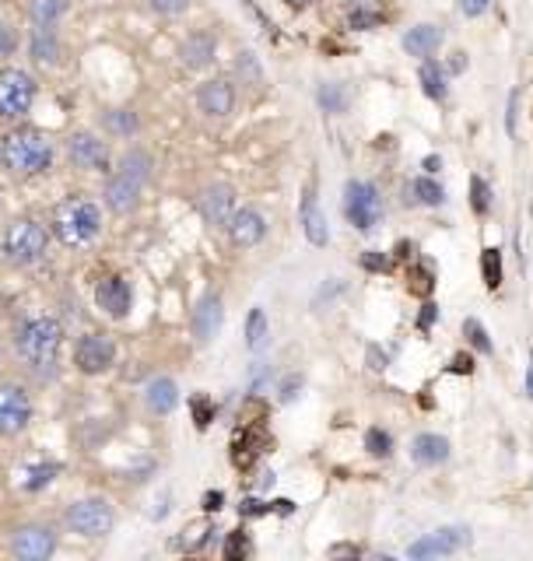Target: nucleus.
<instances>
[{
    "label": "nucleus",
    "instance_id": "10",
    "mask_svg": "<svg viewBox=\"0 0 533 561\" xmlns=\"http://www.w3.org/2000/svg\"><path fill=\"white\" fill-rule=\"evenodd\" d=\"M197 207H200V218L211 224V228H229L232 215H236V190L229 183H214L207 186L200 197H197Z\"/></svg>",
    "mask_w": 533,
    "mask_h": 561
},
{
    "label": "nucleus",
    "instance_id": "6",
    "mask_svg": "<svg viewBox=\"0 0 533 561\" xmlns=\"http://www.w3.org/2000/svg\"><path fill=\"white\" fill-rule=\"evenodd\" d=\"M344 215L348 222L355 224L358 232H372L376 224L383 222V197L376 190V183H361L351 179L344 190Z\"/></svg>",
    "mask_w": 533,
    "mask_h": 561
},
{
    "label": "nucleus",
    "instance_id": "36",
    "mask_svg": "<svg viewBox=\"0 0 533 561\" xmlns=\"http://www.w3.org/2000/svg\"><path fill=\"white\" fill-rule=\"evenodd\" d=\"M383 21V14L379 11H368V7H355L351 14H348V25L358 28V32H365V28H372V25H379Z\"/></svg>",
    "mask_w": 533,
    "mask_h": 561
},
{
    "label": "nucleus",
    "instance_id": "1",
    "mask_svg": "<svg viewBox=\"0 0 533 561\" xmlns=\"http://www.w3.org/2000/svg\"><path fill=\"white\" fill-rule=\"evenodd\" d=\"M0 162L14 175H39L53 166V141L32 126L11 130L0 144Z\"/></svg>",
    "mask_w": 533,
    "mask_h": 561
},
{
    "label": "nucleus",
    "instance_id": "46",
    "mask_svg": "<svg viewBox=\"0 0 533 561\" xmlns=\"http://www.w3.org/2000/svg\"><path fill=\"white\" fill-rule=\"evenodd\" d=\"M218 505H222V495H218V492H214V495H207V508H218Z\"/></svg>",
    "mask_w": 533,
    "mask_h": 561
},
{
    "label": "nucleus",
    "instance_id": "18",
    "mask_svg": "<svg viewBox=\"0 0 533 561\" xmlns=\"http://www.w3.org/2000/svg\"><path fill=\"white\" fill-rule=\"evenodd\" d=\"M95 302H99V309H102L106 316L123 320V316L130 313V305H133V291H130V284L123 278H106L95 288Z\"/></svg>",
    "mask_w": 533,
    "mask_h": 561
},
{
    "label": "nucleus",
    "instance_id": "21",
    "mask_svg": "<svg viewBox=\"0 0 533 561\" xmlns=\"http://www.w3.org/2000/svg\"><path fill=\"white\" fill-rule=\"evenodd\" d=\"M439 46H442V28L439 25L421 21V25L404 32V50H408V56H415V60H432V56L439 53Z\"/></svg>",
    "mask_w": 533,
    "mask_h": 561
},
{
    "label": "nucleus",
    "instance_id": "45",
    "mask_svg": "<svg viewBox=\"0 0 533 561\" xmlns=\"http://www.w3.org/2000/svg\"><path fill=\"white\" fill-rule=\"evenodd\" d=\"M439 166H442V162H439V155H432V159L424 162V172H439Z\"/></svg>",
    "mask_w": 533,
    "mask_h": 561
},
{
    "label": "nucleus",
    "instance_id": "14",
    "mask_svg": "<svg viewBox=\"0 0 533 561\" xmlns=\"http://www.w3.org/2000/svg\"><path fill=\"white\" fill-rule=\"evenodd\" d=\"M197 106L200 112L214 116V119H225L229 112L236 110V85L229 77H211L197 88Z\"/></svg>",
    "mask_w": 533,
    "mask_h": 561
},
{
    "label": "nucleus",
    "instance_id": "48",
    "mask_svg": "<svg viewBox=\"0 0 533 561\" xmlns=\"http://www.w3.org/2000/svg\"><path fill=\"white\" fill-rule=\"evenodd\" d=\"M527 390H530L533 396V362H530V369H527Z\"/></svg>",
    "mask_w": 533,
    "mask_h": 561
},
{
    "label": "nucleus",
    "instance_id": "43",
    "mask_svg": "<svg viewBox=\"0 0 533 561\" xmlns=\"http://www.w3.org/2000/svg\"><path fill=\"white\" fill-rule=\"evenodd\" d=\"M14 53V36L7 25H0V56H11Z\"/></svg>",
    "mask_w": 533,
    "mask_h": 561
},
{
    "label": "nucleus",
    "instance_id": "11",
    "mask_svg": "<svg viewBox=\"0 0 533 561\" xmlns=\"http://www.w3.org/2000/svg\"><path fill=\"white\" fill-rule=\"evenodd\" d=\"M467 544V530L464 526H442V530H435V533H428V537H421L415 541L411 548H408V555L411 558H442V555H453V551H460Z\"/></svg>",
    "mask_w": 533,
    "mask_h": 561
},
{
    "label": "nucleus",
    "instance_id": "28",
    "mask_svg": "<svg viewBox=\"0 0 533 561\" xmlns=\"http://www.w3.org/2000/svg\"><path fill=\"white\" fill-rule=\"evenodd\" d=\"M411 193H415L417 204H424V207H439L442 200H446V190L435 183V179H415V186H411Z\"/></svg>",
    "mask_w": 533,
    "mask_h": 561
},
{
    "label": "nucleus",
    "instance_id": "44",
    "mask_svg": "<svg viewBox=\"0 0 533 561\" xmlns=\"http://www.w3.org/2000/svg\"><path fill=\"white\" fill-rule=\"evenodd\" d=\"M424 309H428V313H421V316H417V327H421V330H424V327H432V320H435V305H424Z\"/></svg>",
    "mask_w": 533,
    "mask_h": 561
},
{
    "label": "nucleus",
    "instance_id": "17",
    "mask_svg": "<svg viewBox=\"0 0 533 561\" xmlns=\"http://www.w3.org/2000/svg\"><path fill=\"white\" fill-rule=\"evenodd\" d=\"M218 56V39L211 32H190L179 46V60L186 70H207Z\"/></svg>",
    "mask_w": 533,
    "mask_h": 561
},
{
    "label": "nucleus",
    "instance_id": "20",
    "mask_svg": "<svg viewBox=\"0 0 533 561\" xmlns=\"http://www.w3.org/2000/svg\"><path fill=\"white\" fill-rule=\"evenodd\" d=\"M28 53L36 63H46V67H57L60 56H63V46H60L57 25H36L28 32Z\"/></svg>",
    "mask_w": 533,
    "mask_h": 561
},
{
    "label": "nucleus",
    "instance_id": "7",
    "mask_svg": "<svg viewBox=\"0 0 533 561\" xmlns=\"http://www.w3.org/2000/svg\"><path fill=\"white\" fill-rule=\"evenodd\" d=\"M113 523H117V516L106 499H81L67 508V526L81 537H106L113 530Z\"/></svg>",
    "mask_w": 533,
    "mask_h": 561
},
{
    "label": "nucleus",
    "instance_id": "15",
    "mask_svg": "<svg viewBox=\"0 0 533 561\" xmlns=\"http://www.w3.org/2000/svg\"><path fill=\"white\" fill-rule=\"evenodd\" d=\"M141 190H144V183H137L133 175H126V172H117L109 183H106V207L113 211V215H130L137 204H141Z\"/></svg>",
    "mask_w": 533,
    "mask_h": 561
},
{
    "label": "nucleus",
    "instance_id": "33",
    "mask_svg": "<svg viewBox=\"0 0 533 561\" xmlns=\"http://www.w3.org/2000/svg\"><path fill=\"white\" fill-rule=\"evenodd\" d=\"M481 267H484L488 288H498V284H502V256H498V249H484V253H481Z\"/></svg>",
    "mask_w": 533,
    "mask_h": 561
},
{
    "label": "nucleus",
    "instance_id": "4",
    "mask_svg": "<svg viewBox=\"0 0 533 561\" xmlns=\"http://www.w3.org/2000/svg\"><path fill=\"white\" fill-rule=\"evenodd\" d=\"M46 246H50V235L46 228L32 218H18L4 232V253L14 267H32L46 256Z\"/></svg>",
    "mask_w": 533,
    "mask_h": 561
},
{
    "label": "nucleus",
    "instance_id": "35",
    "mask_svg": "<svg viewBox=\"0 0 533 561\" xmlns=\"http://www.w3.org/2000/svg\"><path fill=\"white\" fill-rule=\"evenodd\" d=\"M53 474H57V467H53V463H39V467H32V470H28L25 488H28V492H43V488L53 481Z\"/></svg>",
    "mask_w": 533,
    "mask_h": 561
},
{
    "label": "nucleus",
    "instance_id": "22",
    "mask_svg": "<svg viewBox=\"0 0 533 561\" xmlns=\"http://www.w3.org/2000/svg\"><path fill=\"white\" fill-rule=\"evenodd\" d=\"M144 403L151 414H173V407L179 403V386L169 376H158L144 386Z\"/></svg>",
    "mask_w": 533,
    "mask_h": 561
},
{
    "label": "nucleus",
    "instance_id": "23",
    "mask_svg": "<svg viewBox=\"0 0 533 561\" xmlns=\"http://www.w3.org/2000/svg\"><path fill=\"white\" fill-rule=\"evenodd\" d=\"M411 456H415V463H421V467H439V463L449 459V443L442 435L424 432V435L411 439Z\"/></svg>",
    "mask_w": 533,
    "mask_h": 561
},
{
    "label": "nucleus",
    "instance_id": "42",
    "mask_svg": "<svg viewBox=\"0 0 533 561\" xmlns=\"http://www.w3.org/2000/svg\"><path fill=\"white\" fill-rule=\"evenodd\" d=\"M193 414H197V425L204 428V425L211 421V403H207V400H193Z\"/></svg>",
    "mask_w": 533,
    "mask_h": 561
},
{
    "label": "nucleus",
    "instance_id": "8",
    "mask_svg": "<svg viewBox=\"0 0 533 561\" xmlns=\"http://www.w3.org/2000/svg\"><path fill=\"white\" fill-rule=\"evenodd\" d=\"M32 421V400L28 393L14 383H0V435L4 439H14L28 428Z\"/></svg>",
    "mask_w": 533,
    "mask_h": 561
},
{
    "label": "nucleus",
    "instance_id": "3",
    "mask_svg": "<svg viewBox=\"0 0 533 561\" xmlns=\"http://www.w3.org/2000/svg\"><path fill=\"white\" fill-rule=\"evenodd\" d=\"M60 347H63V327H60L53 316H36V320H28L18 330V351H21V358L32 369H39V372H46V369L57 365Z\"/></svg>",
    "mask_w": 533,
    "mask_h": 561
},
{
    "label": "nucleus",
    "instance_id": "30",
    "mask_svg": "<svg viewBox=\"0 0 533 561\" xmlns=\"http://www.w3.org/2000/svg\"><path fill=\"white\" fill-rule=\"evenodd\" d=\"M263 340H267V313L253 309L246 320V344H249V351H256V347H263Z\"/></svg>",
    "mask_w": 533,
    "mask_h": 561
},
{
    "label": "nucleus",
    "instance_id": "40",
    "mask_svg": "<svg viewBox=\"0 0 533 561\" xmlns=\"http://www.w3.org/2000/svg\"><path fill=\"white\" fill-rule=\"evenodd\" d=\"M246 551H249V544H246V537H242V533H232V537H229V544H225V558H229V561H236V558H242Z\"/></svg>",
    "mask_w": 533,
    "mask_h": 561
},
{
    "label": "nucleus",
    "instance_id": "31",
    "mask_svg": "<svg viewBox=\"0 0 533 561\" xmlns=\"http://www.w3.org/2000/svg\"><path fill=\"white\" fill-rule=\"evenodd\" d=\"M319 106L327 112H344V106H348V88H341V85H319Z\"/></svg>",
    "mask_w": 533,
    "mask_h": 561
},
{
    "label": "nucleus",
    "instance_id": "5",
    "mask_svg": "<svg viewBox=\"0 0 533 561\" xmlns=\"http://www.w3.org/2000/svg\"><path fill=\"white\" fill-rule=\"evenodd\" d=\"M36 102V77L21 67H0V116L21 119Z\"/></svg>",
    "mask_w": 533,
    "mask_h": 561
},
{
    "label": "nucleus",
    "instance_id": "49",
    "mask_svg": "<svg viewBox=\"0 0 533 561\" xmlns=\"http://www.w3.org/2000/svg\"><path fill=\"white\" fill-rule=\"evenodd\" d=\"M288 4H292V7H309L312 0H288Z\"/></svg>",
    "mask_w": 533,
    "mask_h": 561
},
{
    "label": "nucleus",
    "instance_id": "9",
    "mask_svg": "<svg viewBox=\"0 0 533 561\" xmlns=\"http://www.w3.org/2000/svg\"><path fill=\"white\" fill-rule=\"evenodd\" d=\"M117 362V344L109 334H85L74 347V365L85 376H99Z\"/></svg>",
    "mask_w": 533,
    "mask_h": 561
},
{
    "label": "nucleus",
    "instance_id": "16",
    "mask_svg": "<svg viewBox=\"0 0 533 561\" xmlns=\"http://www.w3.org/2000/svg\"><path fill=\"white\" fill-rule=\"evenodd\" d=\"M222 320H225V305H222V295H218V291L204 295V298L197 302V309H193V337H197L200 344L214 340V334L222 330Z\"/></svg>",
    "mask_w": 533,
    "mask_h": 561
},
{
    "label": "nucleus",
    "instance_id": "27",
    "mask_svg": "<svg viewBox=\"0 0 533 561\" xmlns=\"http://www.w3.org/2000/svg\"><path fill=\"white\" fill-rule=\"evenodd\" d=\"M151 168H155V162H151V155H148V151H141V148L126 151V155H123V162H119V172L133 175L137 183H148V179H151Z\"/></svg>",
    "mask_w": 533,
    "mask_h": 561
},
{
    "label": "nucleus",
    "instance_id": "34",
    "mask_svg": "<svg viewBox=\"0 0 533 561\" xmlns=\"http://www.w3.org/2000/svg\"><path fill=\"white\" fill-rule=\"evenodd\" d=\"M471 207H474L477 215H488V211H491V186H488L481 175L471 179Z\"/></svg>",
    "mask_w": 533,
    "mask_h": 561
},
{
    "label": "nucleus",
    "instance_id": "24",
    "mask_svg": "<svg viewBox=\"0 0 533 561\" xmlns=\"http://www.w3.org/2000/svg\"><path fill=\"white\" fill-rule=\"evenodd\" d=\"M417 81H421V92H424L432 102H442V99L449 95V77H446V70H442L435 60H421Z\"/></svg>",
    "mask_w": 533,
    "mask_h": 561
},
{
    "label": "nucleus",
    "instance_id": "38",
    "mask_svg": "<svg viewBox=\"0 0 533 561\" xmlns=\"http://www.w3.org/2000/svg\"><path fill=\"white\" fill-rule=\"evenodd\" d=\"M148 7L155 14H162V18H176V14H182L190 7V0H148Z\"/></svg>",
    "mask_w": 533,
    "mask_h": 561
},
{
    "label": "nucleus",
    "instance_id": "47",
    "mask_svg": "<svg viewBox=\"0 0 533 561\" xmlns=\"http://www.w3.org/2000/svg\"><path fill=\"white\" fill-rule=\"evenodd\" d=\"M246 512H249V516H253V512H263V505H260V502H246Z\"/></svg>",
    "mask_w": 533,
    "mask_h": 561
},
{
    "label": "nucleus",
    "instance_id": "41",
    "mask_svg": "<svg viewBox=\"0 0 533 561\" xmlns=\"http://www.w3.org/2000/svg\"><path fill=\"white\" fill-rule=\"evenodd\" d=\"M488 7H491V0H460V11H464L467 18H481Z\"/></svg>",
    "mask_w": 533,
    "mask_h": 561
},
{
    "label": "nucleus",
    "instance_id": "39",
    "mask_svg": "<svg viewBox=\"0 0 533 561\" xmlns=\"http://www.w3.org/2000/svg\"><path fill=\"white\" fill-rule=\"evenodd\" d=\"M464 330H467V340L474 344L477 351H484V354H491V340H488V334H484V327H481L477 320H467V327H464Z\"/></svg>",
    "mask_w": 533,
    "mask_h": 561
},
{
    "label": "nucleus",
    "instance_id": "19",
    "mask_svg": "<svg viewBox=\"0 0 533 561\" xmlns=\"http://www.w3.org/2000/svg\"><path fill=\"white\" fill-rule=\"evenodd\" d=\"M263 235H267V222H263L260 211L238 207L236 215H232V222H229V239L236 242L238 249H249V246L263 242Z\"/></svg>",
    "mask_w": 533,
    "mask_h": 561
},
{
    "label": "nucleus",
    "instance_id": "12",
    "mask_svg": "<svg viewBox=\"0 0 533 561\" xmlns=\"http://www.w3.org/2000/svg\"><path fill=\"white\" fill-rule=\"evenodd\" d=\"M67 155H70V162L77 168H88V172H102V168H109V148H106V141L102 137H95V134H70V141H67Z\"/></svg>",
    "mask_w": 533,
    "mask_h": 561
},
{
    "label": "nucleus",
    "instance_id": "29",
    "mask_svg": "<svg viewBox=\"0 0 533 561\" xmlns=\"http://www.w3.org/2000/svg\"><path fill=\"white\" fill-rule=\"evenodd\" d=\"M236 74H238V81H242V85H249V88H256V85L263 81V70H260V60H256V56L249 53V50H246V53H238V56H236Z\"/></svg>",
    "mask_w": 533,
    "mask_h": 561
},
{
    "label": "nucleus",
    "instance_id": "37",
    "mask_svg": "<svg viewBox=\"0 0 533 561\" xmlns=\"http://www.w3.org/2000/svg\"><path fill=\"white\" fill-rule=\"evenodd\" d=\"M365 446H368V452H372V456H390V435H386V432H383V428H372V432H368V435H365Z\"/></svg>",
    "mask_w": 533,
    "mask_h": 561
},
{
    "label": "nucleus",
    "instance_id": "2",
    "mask_svg": "<svg viewBox=\"0 0 533 561\" xmlns=\"http://www.w3.org/2000/svg\"><path fill=\"white\" fill-rule=\"evenodd\" d=\"M53 232L63 246H88L102 232V211L88 197H67L53 211Z\"/></svg>",
    "mask_w": 533,
    "mask_h": 561
},
{
    "label": "nucleus",
    "instance_id": "26",
    "mask_svg": "<svg viewBox=\"0 0 533 561\" xmlns=\"http://www.w3.org/2000/svg\"><path fill=\"white\" fill-rule=\"evenodd\" d=\"M70 0H28V18L32 25H57L67 14Z\"/></svg>",
    "mask_w": 533,
    "mask_h": 561
},
{
    "label": "nucleus",
    "instance_id": "32",
    "mask_svg": "<svg viewBox=\"0 0 533 561\" xmlns=\"http://www.w3.org/2000/svg\"><path fill=\"white\" fill-rule=\"evenodd\" d=\"M106 126L119 137H130V134H137V116L130 110H113L106 112Z\"/></svg>",
    "mask_w": 533,
    "mask_h": 561
},
{
    "label": "nucleus",
    "instance_id": "25",
    "mask_svg": "<svg viewBox=\"0 0 533 561\" xmlns=\"http://www.w3.org/2000/svg\"><path fill=\"white\" fill-rule=\"evenodd\" d=\"M302 224H305V239H309L312 246H327L330 232H327V222H323V215H319V207H316L312 190L305 193V204H302Z\"/></svg>",
    "mask_w": 533,
    "mask_h": 561
},
{
    "label": "nucleus",
    "instance_id": "13",
    "mask_svg": "<svg viewBox=\"0 0 533 561\" xmlns=\"http://www.w3.org/2000/svg\"><path fill=\"white\" fill-rule=\"evenodd\" d=\"M11 551L21 561H46L57 551V533L50 526H25L14 533Z\"/></svg>",
    "mask_w": 533,
    "mask_h": 561
}]
</instances>
